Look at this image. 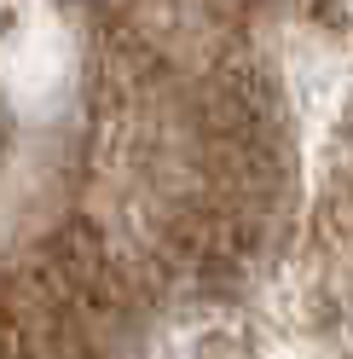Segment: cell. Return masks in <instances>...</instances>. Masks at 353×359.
Segmentation results:
<instances>
[]
</instances>
